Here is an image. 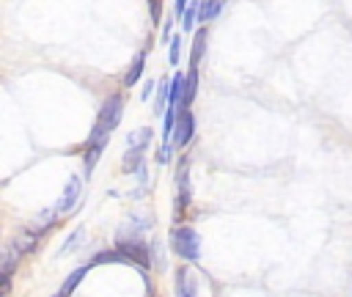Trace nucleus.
Instances as JSON below:
<instances>
[{"mask_svg": "<svg viewBox=\"0 0 352 297\" xmlns=\"http://www.w3.org/2000/svg\"><path fill=\"white\" fill-rule=\"evenodd\" d=\"M124 107H126V96H124L121 91L110 94V96L102 102V107H99V113H96V121H94V126H91V132H88L85 151H82V170H85V179H91V173H94V168H96V162H99V157H102V151H104L110 135H113L116 126L121 124Z\"/></svg>", "mask_w": 352, "mask_h": 297, "instance_id": "nucleus-1", "label": "nucleus"}, {"mask_svg": "<svg viewBox=\"0 0 352 297\" xmlns=\"http://www.w3.org/2000/svg\"><path fill=\"white\" fill-rule=\"evenodd\" d=\"M151 228V220H138V217H129L118 234H116V245L126 258L129 264H138L140 270H148L151 267V242L143 239V231Z\"/></svg>", "mask_w": 352, "mask_h": 297, "instance_id": "nucleus-2", "label": "nucleus"}, {"mask_svg": "<svg viewBox=\"0 0 352 297\" xmlns=\"http://www.w3.org/2000/svg\"><path fill=\"white\" fill-rule=\"evenodd\" d=\"M168 248L187 264H201V236L192 226H170L168 231Z\"/></svg>", "mask_w": 352, "mask_h": 297, "instance_id": "nucleus-3", "label": "nucleus"}, {"mask_svg": "<svg viewBox=\"0 0 352 297\" xmlns=\"http://www.w3.org/2000/svg\"><path fill=\"white\" fill-rule=\"evenodd\" d=\"M173 184H176V195H173V223L184 217L187 206L192 204V184H190V160L182 157L173 173Z\"/></svg>", "mask_w": 352, "mask_h": 297, "instance_id": "nucleus-4", "label": "nucleus"}, {"mask_svg": "<svg viewBox=\"0 0 352 297\" xmlns=\"http://www.w3.org/2000/svg\"><path fill=\"white\" fill-rule=\"evenodd\" d=\"M80 201H82V179L80 176H69L66 179V187H63V192H60V198L55 204V212L60 214V220L69 217L80 206Z\"/></svg>", "mask_w": 352, "mask_h": 297, "instance_id": "nucleus-5", "label": "nucleus"}, {"mask_svg": "<svg viewBox=\"0 0 352 297\" xmlns=\"http://www.w3.org/2000/svg\"><path fill=\"white\" fill-rule=\"evenodd\" d=\"M192 138H195V116H192L190 107H182L179 110V118H176V129H173L170 143H173L176 151H182V148H187L192 143Z\"/></svg>", "mask_w": 352, "mask_h": 297, "instance_id": "nucleus-6", "label": "nucleus"}, {"mask_svg": "<svg viewBox=\"0 0 352 297\" xmlns=\"http://www.w3.org/2000/svg\"><path fill=\"white\" fill-rule=\"evenodd\" d=\"M47 231H41L38 226H33V228H22L8 245L19 253V256H28V253H33L36 248H38V242H41V236H44Z\"/></svg>", "mask_w": 352, "mask_h": 297, "instance_id": "nucleus-7", "label": "nucleus"}, {"mask_svg": "<svg viewBox=\"0 0 352 297\" xmlns=\"http://www.w3.org/2000/svg\"><path fill=\"white\" fill-rule=\"evenodd\" d=\"M146 52H148V47H143L135 58H132V63H129V69H126V74H124V88H132V85H138L140 82V77H143V69H146Z\"/></svg>", "mask_w": 352, "mask_h": 297, "instance_id": "nucleus-8", "label": "nucleus"}, {"mask_svg": "<svg viewBox=\"0 0 352 297\" xmlns=\"http://www.w3.org/2000/svg\"><path fill=\"white\" fill-rule=\"evenodd\" d=\"M173 292H176V297H195V283L190 280L187 267H176V272H173Z\"/></svg>", "mask_w": 352, "mask_h": 297, "instance_id": "nucleus-9", "label": "nucleus"}, {"mask_svg": "<svg viewBox=\"0 0 352 297\" xmlns=\"http://www.w3.org/2000/svg\"><path fill=\"white\" fill-rule=\"evenodd\" d=\"M184 80H187V72H176L170 77V107H184Z\"/></svg>", "mask_w": 352, "mask_h": 297, "instance_id": "nucleus-10", "label": "nucleus"}, {"mask_svg": "<svg viewBox=\"0 0 352 297\" xmlns=\"http://www.w3.org/2000/svg\"><path fill=\"white\" fill-rule=\"evenodd\" d=\"M148 143H151V126H140V129L129 132V138H126V146L135 151H143V154H146Z\"/></svg>", "mask_w": 352, "mask_h": 297, "instance_id": "nucleus-11", "label": "nucleus"}, {"mask_svg": "<svg viewBox=\"0 0 352 297\" xmlns=\"http://www.w3.org/2000/svg\"><path fill=\"white\" fill-rule=\"evenodd\" d=\"M91 267H94V264L88 261V264H82V267H77V270H72V272L66 275V280H63V286H60V292L72 297V292H74V289H77V286L82 283V278L88 275V270H91Z\"/></svg>", "mask_w": 352, "mask_h": 297, "instance_id": "nucleus-12", "label": "nucleus"}, {"mask_svg": "<svg viewBox=\"0 0 352 297\" xmlns=\"http://www.w3.org/2000/svg\"><path fill=\"white\" fill-rule=\"evenodd\" d=\"M226 3H228V0H201V11H198V22L204 25V22H209V19H214V16H220V14H223V8H226Z\"/></svg>", "mask_w": 352, "mask_h": 297, "instance_id": "nucleus-13", "label": "nucleus"}, {"mask_svg": "<svg viewBox=\"0 0 352 297\" xmlns=\"http://www.w3.org/2000/svg\"><path fill=\"white\" fill-rule=\"evenodd\" d=\"M204 52H206V28L201 25L195 38H192V50H190V66H198L204 60Z\"/></svg>", "mask_w": 352, "mask_h": 297, "instance_id": "nucleus-14", "label": "nucleus"}, {"mask_svg": "<svg viewBox=\"0 0 352 297\" xmlns=\"http://www.w3.org/2000/svg\"><path fill=\"white\" fill-rule=\"evenodd\" d=\"M91 264L96 267V264H129V258L118 250V248H107V250H99L94 258H91Z\"/></svg>", "mask_w": 352, "mask_h": 297, "instance_id": "nucleus-15", "label": "nucleus"}, {"mask_svg": "<svg viewBox=\"0 0 352 297\" xmlns=\"http://www.w3.org/2000/svg\"><path fill=\"white\" fill-rule=\"evenodd\" d=\"M195 91H198V66H190L187 69V80H184V107L192 104Z\"/></svg>", "mask_w": 352, "mask_h": 297, "instance_id": "nucleus-16", "label": "nucleus"}, {"mask_svg": "<svg viewBox=\"0 0 352 297\" xmlns=\"http://www.w3.org/2000/svg\"><path fill=\"white\" fill-rule=\"evenodd\" d=\"M151 267L160 272V270H165V253H162V242L154 236L151 239Z\"/></svg>", "mask_w": 352, "mask_h": 297, "instance_id": "nucleus-17", "label": "nucleus"}, {"mask_svg": "<svg viewBox=\"0 0 352 297\" xmlns=\"http://www.w3.org/2000/svg\"><path fill=\"white\" fill-rule=\"evenodd\" d=\"M198 11H201V3H190V8H187L184 16H182V28H184V30H192V28L198 25Z\"/></svg>", "mask_w": 352, "mask_h": 297, "instance_id": "nucleus-18", "label": "nucleus"}, {"mask_svg": "<svg viewBox=\"0 0 352 297\" xmlns=\"http://www.w3.org/2000/svg\"><path fill=\"white\" fill-rule=\"evenodd\" d=\"M182 44H184V38L176 33V36L170 38V44H168V63H170V66L179 63V58H182Z\"/></svg>", "mask_w": 352, "mask_h": 297, "instance_id": "nucleus-19", "label": "nucleus"}, {"mask_svg": "<svg viewBox=\"0 0 352 297\" xmlns=\"http://www.w3.org/2000/svg\"><path fill=\"white\" fill-rule=\"evenodd\" d=\"M82 234H85V228L80 226V228H74L72 234H69V239L60 245V250H58V256H63V253H69V250H74L80 242H82Z\"/></svg>", "mask_w": 352, "mask_h": 297, "instance_id": "nucleus-20", "label": "nucleus"}, {"mask_svg": "<svg viewBox=\"0 0 352 297\" xmlns=\"http://www.w3.org/2000/svg\"><path fill=\"white\" fill-rule=\"evenodd\" d=\"M146 6H148V16H151V22H154V25H160V19H162V8H165V0H146Z\"/></svg>", "mask_w": 352, "mask_h": 297, "instance_id": "nucleus-21", "label": "nucleus"}, {"mask_svg": "<svg viewBox=\"0 0 352 297\" xmlns=\"http://www.w3.org/2000/svg\"><path fill=\"white\" fill-rule=\"evenodd\" d=\"M173 151H176V148H173V143H162V146L157 148V162H160V165H165V162L170 160V154H173Z\"/></svg>", "mask_w": 352, "mask_h": 297, "instance_id": "nucleus-22", "label": "nucleus"}, {"mask_svg": "<svg viewBox=\"0 0 352 297\" xmlns=\"http://www.w3.org/2000/svg\"><path fill=\"white\" fill-rule=\"evenodd\" d=\"M187 8H190V0H176L173 3V16H184Z\"/></svg>", "mask_w": 352, "mask_h": 297, "instance_id": "nucleus-23", "label": "nucleus"}, {"mask_svg": "<svg viewBox=\"0 0 352 297\" xmlns=\"http://www.w3.org/2000/svg\"><path fill=\"white\" fill-rule=\"evenodd\" d=\"M157 85H160V82L146 80V85H143V91H140V99H148V96H151V91H157Z\"/></svg>", "mask_w": 352, "mask_h": 297, "instance_id": "nucleus-24", "label": "nucleus"}, {"mask_svg": "<svg viewBox=\"0 0 352 297\" xmlns=\"http://www.w3.org/2000/svg\"><path fill=\"white\" fill-rule=\"evenodd\" d=\"M52 297H69V294H63V292H58V294H52Z\"/></svg>", "mask_w": 352, "mask_h": 297, "instance_id": "nucleus-25", "label": "nucleus"}]
</instances>
